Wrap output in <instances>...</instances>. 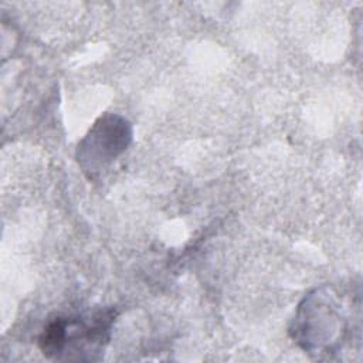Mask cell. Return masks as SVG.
Wrapping results in <instances>:
<instances>
[{
  "label": "cell",
  "instance_id": "6da1fadb",
  "mask_svg": "<svg viewBox=\"0 0 363 363\" xmlns=\"http://www.w3.org/2000/svg\"><path fill=\"white\" fill-rule=\"evenodd\" d=\"M113 319L112 311L98 312L89 320L57 318L44 328L40 336V346L47 356L54 357L68 356V352H92L106 342Z\"/></svg>",
  "mask_w": 363,
  "mask_h": 363
},
{
  "label": "cell",
  "instance_id": "7a4b0ae2",
  "mask_svg": "<svg viewBox=\"0 0 363 363\" xmlns=\"http://www.w3.org/2000/svg\"><path fill=\"white\" fill-rule=\"evenodd\" d=\"M296 336L303 347L315 353H333L342 346L346 332V319L325 298L318 299V306H303L296 319Z\"/></svg>",
  "mask_w": 363,
  "mask_h": 363
},
{
  "label": "cell",
  "instance_id": "3957f363",
  "mask_svg": "<svg viewBox=\"0 0 363 363\" xmlns=\"http://www.w3.org/2000/svg\"><path fill=\"white\" fill-rule=\"evenodd\" d=\"M130 140L129 123L116 115L101 118L78 146V160L86 169H99L122 153Z\"/></svg>",
  "mask_w": 363,
  "mask_h": 363
}]
</instances>
